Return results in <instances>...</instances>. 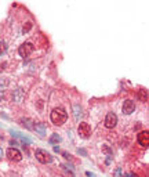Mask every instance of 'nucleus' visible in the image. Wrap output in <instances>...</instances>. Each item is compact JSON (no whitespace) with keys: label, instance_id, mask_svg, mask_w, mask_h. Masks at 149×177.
<instances>
[{"label":"nucleus","instance_id":"nucleus-20","mask_svg":"<svg viewBox=\"0 0 149 177\" xmlns=\"http://www.w3.org/2000/svg\"><path fill=\"white\" fill-rule=\"evenodd\" d=\"M123 177H135V174H133V173H124V174H123Z\"/></svg>","mask_w":149,"mask_h":177},{"label":"nucleus","instance_id":"nucleus-17","mask_svg":"<svg viewBox=\"0 0 149 177\" xmlns=\"http://www.w3.org/2000/svg\"><path fill=\"white\" fill-rule=\"evenodd\" d=\"M102 151H104V152L108 156H112V155H113V151L110 150V148L108 147V145H102Z\"/></svg>","mask_w":149,"mask_h":177},{"label":"nucleus","instance_id":"nucleus-10","mask_svg":"<svg viewBox=\"0 0 149 177\" xmlns=\"http://www.w3.org/2000/svg\"><path fill=\"white\" fill-rule=\"evenodd\" d=\"M24 96H25V93L22 89H15V90L12 91V100L17 102H21L22 98H24Z\"/></svg>","mask_w":149,"mask_h":177},{"label":"nucleus","instance_id":"nucleus-21","mask_svg":"<svg viewBox=\"0 0 149 177\" xmlns=\"http://www.w3.org/2000/svg\"><path fill=\"white\" fill-rule=\"evenodd\" d=\"M2 156H3V150L0 148V158H2Z\"/></svg>","mask_w":149,"mask_h":177},{"label":"nucleus","instance_id":"nucleus-1","mask_svg":"<svg viewBox=\"0 0 149 177\" xmlns=\"http://www.w3.org/2000/svg\"><path fill=\"white\" fill-rule=\"evenodd\" d=\"M66 119H68V114H66V111L64 108L58 107V108L53 109V112H51V122L54 125L61 126V125H64L66 122Z\"/></svg>","mask_w":149,"mask_h":177},{"label":"nucleus","instance_id":"nucleus-14","mask_svg":"<svg viewBox=\"0 0 149 177\" xmlns=\"http://www.w3.org/2000/svg\"><path fill=\"white\" fill-rule=\"evenodd\" d=\"M138 100L142 102H146L148 101V91L145 90V89H141L140 91H138Z\"/></svg>","mask_w":149,"mask_h":177},{"label":"nucleus","instance_id":"nucleus-11","mask_svg":"<svg viewBox=\"0 0 149 177\" xmlns=\"http://www.w3.org/2000/svg\"><path fill=\"white\" fill-rule=\"evenodd\" d=\"M19 123H21L22 126H24L25 129H28V130H33V129H35V122H32V120L28 119V118H22V119L19 120Z\"/></svg>","mask_w":149,"mask_h":177},{"label":"nucleus","instance_id":"nucleus-12","mask_svg":"<svg viewBox=\"0 0 149 177\" xmlns=\"http://www.w3.org/2000/svg\"><path fill=\"white\" fill-rule=\"evenodd\" d=\"M33 130H36V133L40 136V137H44V134H46V125L44 123H35V129Z\"/></svg>","mask_w":149,"mask_h":177},{"label":"nucleus","instance_id":"nucleus-8","mask_svg":"<svg viewBox=\"0 0 149 177\" xmlns=\"http://www.w3.org/2000/svg\"><path fill=\"white\" fill-rule=\"evenodd\" d=\"M138 143H140L142 147H148L149 145V132H141L138 134Z\"/></svg>","mask_w":149,"mask_h":177},{"label":"nucleus","instance_id":"nucleus-7","mask_svg":"<svg viewBox=\"0 0 149 177\" xmlns=\"http://www.w3.org/2000/svg\"><path fill=\"white\" fill-rule=\"evenodd\" d=\"M134 109H135V102L133 100H126L124 104H123V114L130 115L134 112Z\"/></svg>","mask_w":149,"mask_h":177},{"label":"nucleus","instance_id":"nucleus-5","mask_svg":"<svg viewBox=\"0 0 149 177\" xmlns=\"http://www.w3.org/2000/svg\"><path fill=\"white\" fill-rule=\"evenodd\" d=\"M116 125H117L116 114H115V112H109V114L106 115V118H105V126H106L108 129H113Z\"/></svg>","mask_w":149,"mask_h":177},{"label":"nucleus","instance_id":"nucleus-18","mask_svg":"<svg viewBox=\"0 0 149 177\" xmlns=\"http://www.w3.org/2000/svg\"><path fill=\"white\" fill-rule=\"evenodd\" d=\"M30 29H32V22H26V25L22 28V33L25 35V33H28Z\"/></svg>","mask_w":149,"mask_h":177},{"label":"nucleus","instance_id":"nucleus-3","mask_svg":"<svg viewBox=\"0 0 149 177\" xmlns=\"http://www.w3.org/2000/svg\"><path fill=\"white\" fill-rule=\"evenodd\" d=\"M33 50H35V46L32 44V43L26 42V43H22L21 46H19V48H18V53H19V55L21 57H28V55H30L33 53Z\"/></svg>","mask_w":149,"mask_h":177},{"label":"nucleus","instance_id":"nucleus-15","mask_svg":"<svg viewBox=\"0 0 149 177\" xmlns=\"http://www.w3.org/2000/svg\"><path fill=\"white\" fill-rule=\"evenodd\" d=\"M48 143H50L51 145H55V144H58V143H61V137L58 134H53L50 137V140H48Z\"/></svg>","mask_w":149,"mask_h":177},{"label":"nucleus","instance_id":"nucleus-9","mask_svg":"<svg viewBox=\"0 0 149 177\" xmlns=\"http://www.w3.org/2000/svg\"><path fill=\"white\" fill-rule=\"evenodd\" d=\"M10 133L12 134V137H17V138H19V140H22L24 143H26V144H30L32 143V140L30 138H28L26 136H24L22 133H19V132H17V130H10Z\"/></svg>","mask_w":149,"mask_h":177},{"label":"nucleus","instance_id":"nucleus-13","mask_svg":"<svg viewBox=\"0 0 149 177\" xmlns=\"http://www.w3.org/2000/svg\"><path fill=\"white\" fill-rule=\"evenodd\" d=\"M7 86H9V80L7 79H0V100L3 98L4 90H6Z\"/></svg>","mask_w":149,"mask_h":177},{"label":"nucleus","instance_id":"nucleus-6","mask_svg":"<svg viewBox=\"0 0 149 177\" xmlns=\"http://www.w3.org/2000/svg\"><path fill=\"white\" fill-rule=\"evenodd\" d=\"M6 154H7V156H9L10 161H15V162H18V161H21L22 159L21 152H19L17 148H9Z\"/></svg>","mask_w":149,"mask_h":177},{"label":"nucleus","instance_id":"nucleus-4","mask_svg":"<svg viewBox=\"0 0 149 177\" xmlns=\"http://www.w3.org/2000/svg\"><path fill=\"white\" fill-rule=\"evenodd\" d=\"M78 132H79V136H80L81 138H88L90 134H91V127H90L88 123L81 122L78 127Z\"/></svg>","mask_w":149,"mask_h":177},{"label":"nucleus","instance_id":"nucleus-19","mask_svg":"<svg viewBox=\"0 0 149 177\" xmlns=\"http://www.w3.org/2000/svg\"><path fill=\"white\" fill-rule=\"evenodd\" d=\"M6 66H7V64H6V62L0 64V72H2V71H4V69H6Z\"/></svg>","mask_w":149,"mask_h":177},{"label":"nucleus","instance_id":"nucleus-2","mask_svg":"<svg viewBox=\"0 0 149 177\" xmlns=\"http://www.w3.org/2000/svg\"><path fill=\"white\" fill-rule=\"evenodd\" d=\"M35 155H36V159H37L40 163H50L51 161H53L51 154L47 152V151H44V150H36Z\"/></svg>","mask_w":149,"mask_h":177},{"label":"nucleus","instance_id":"nucleus-16","mask_svg":"<svg viewBox=\"0 0 149 177\" xmlns=\"http://www.w3.org/2000/svg\"><path fill=\"white\" fill-rule=\"evenodd\" d=\"M7 50V44L4 42H0V57H3V54Z\"/></svg>","mask_w":149,"mask_h":177}]
</instances>
